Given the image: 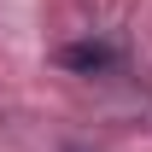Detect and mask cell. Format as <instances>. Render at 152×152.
<instances>
[{
    "label": "cell",
    "instance_id": "1",
    "mask_svg": "<svg viewBox=\"0 0 152 152\" xmlns=\"http://www.w3.org/2000/svg\"><path fill=\"white\" fill-rule=\"evenodd\" d=\"M58 64L76 76H105L123 64V53H117L111 41H70V47H58Z\"/></svg>",
    "mask_w": 152,
    "mask_h": 152
}]
</instances>
